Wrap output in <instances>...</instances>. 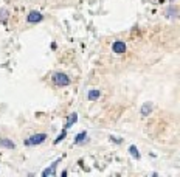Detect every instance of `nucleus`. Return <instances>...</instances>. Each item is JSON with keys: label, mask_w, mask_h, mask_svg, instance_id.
<instances>
[{"label": "nucleus", "mask_w": 180, "mask_h": 177, "mask_svg": "<svg viewBox=\"0 0 180 177\" xmlns=\"http://www.w3.org/2000/svg\"><path fill=\"white\" fill-rule=\"evenodd\" d=\"M51 81H53V84L55 86H58V87H67V86H70V78H68V75H65V73H62V72H56L55 75H53V78H51Z\"/></svg>", "instance_id": "obj_1"}, {"label": "nucleus", "mask_w": 180, "mask_h": 177, "mask_svg": "<svg viewBox=\"0 0 180 177\" xmlns=\"http://www.w3.org/2000/svg\"><path fill=\"white\" fill-rule=\"evenodd\" d=\"M47 140V134H34L31 135L30 138L23 140V145L25 146H36V145H41Z\"/></svg>", "instance_id": "obj_2"}, {"label": "nucleus", "mask_w": 180, "mask_h": 177, "mask_svg": "<svg viewBox=\"0 0 180 177\" xmlns=\"http://www.w3.org/2000/svg\"><path fill=\"white\" fill-rule=\"evenodd\" d=\"M112 50L117 54H123V53H126V44L123 40H115L113 45H112Z\"/></svg>", "instance_id": "obj_3"}, {"label": "nucleus", "mask_w": 180, "mask_h": 177, "mask_svg": "<svg viewBox=\"0 0 180 177\" xmlns=\"http://www.w3.org/2000/svg\"><path fill=\"white\" fill-rule=\"evenodd\" d=\"M42 19H44V16L41 14V12H37V11H31L30 14L27 16L28 23H37V22H41Z\"/></svg>", "instance_id": "obj_4"}, {"label": "nucleus", "mask_w": 180, "mask_h": 177, "mask_svg": "<svg viewBox=\"0 0 180 177\" xmlns=\"http://www.w3.org/2000/svg\"><path fill=\"white\" fill-rule=\"evenodd\" d=\"M59 162H61V158L56 160L55 163H51V166H50V168H47V169L42 171V175H44V177H47V175H56V166H58V163H59Z\"/></svg>", "instance_id": "obj_5"}, {"label": "nucleus", "mask_w": 180, "mask_h": 177, "mask_svg": "<svg viewBox=\"0 0 180 177\" xmlns=\"http://www.w3.org/2000/svg\"><path fill=\"white\" fill-rule=\"evenodd\" d=\"M101 97V90L99 89H92V90H88L87 92V100L88 101H95Z\"/></svg>", "instance_id": "obj_6"}, {"label": "nucleus", "mask_w": 180, "mask_h": 177, "mask_svg": "<svg viewBox=\"0 0 180 177\" xmlns=\"http://www.w3.org/2000/svg\"><path fill=\"white\" fill-rule=\"evenodd\" d=\"M0 148H5V149H14L16 143L9 140V138H0Z\"/></svg>", "instance_id": "obj_7"}, {"label": "nucleus", "mask_w": 180, "mask_h": 177, "mask_svg": "<svg viewBox=\"0 0 180 177\" xmlns=\"http://www.w3.org/2000/svg\"><path fill=\"white\" fill-rule=\"evenodd\" d=\"M76 121H78V114H70L68 115V120H67V123H65V126H64V129H70L75 123H76Z\"/></svg>", "instance_id": "obj_8"}, {"label": "nucleus", "mask_w": 180, "mask_h": 177, "mask_svg": "<svg viewBox=\"0 0 180 177\" xmlns=\"http://www.w3.org/2000/svg\"><path fill=\"white\" fill-rule=\"evenodd\" d=\"M87 140V132H79L78 135H76V137H75V145H82L84 141Z\"/></svg>", "instance_id": "obj_9"}, {"label": "nucleus", "mask_w": 180, "mask_h": 177, "mask_svg": "<svg viewBox=\"0 0 180 177\" xmlns=\"http://www.w3.org/2000/svg\"><path fill=\"white\" fill-rule=\"evenodd\" d=\"M151 112H152V104H151V103H145L143 107H141V115H143V117H148Z\"/></svg>", "instance_id": "obj_10"}, {"label": "nucleus", "mask_w": 180, "mask_h": 177, "mask_svg": "<svg viewBox=\"0 0 180 177\" xmlns=\"http://www.w3.org/2000/svg\"><path fill=\"white\" fill-rule=\"evenodd\" d=\"M8 16H9V12H8V9H5V8H2L0 9V22H6L8 20Z\"/></svg>", "instance_id": "obj_11"}, {"label": "nucleus", "mask_w": 180, "mask_h": 177, "mask_svg": "<svg viewBox=\"0 0 180 177\" xmlns=\"http://www.w3.org/2000/svg\"><path fill=\"white\" fill-rule=\"evenodd\" d=\"M129 152H131V155H132L134 158H137V160L140 158V151L137 149V146H134V145H132V146L129 148Z\"/></svg>", "instance_id": "obj_12"}, {"label": "nucleus", "mask_w": 180, "mask_h": 177, "mask_svg": "<svg viewBox=\"0 0 180 177\" xmlns=\"http://www.w3.org/2000/svg\"><path fill=\"white\" fill-rule=\"evenodd\" d=\"M65 137H67V129H64V131H62V132L58 135V138L55 140V145H59V143H61L64 138H65Z\"/></svg>", "instance_id": "obj_13"}, {"label": "nucleus", "mask_w": 180, "mask_h": 177, "mask_svg": "<svg viewBox=\"0 0 180 177\" xmlns=\"http://www.w3.org/2000/svg\"><path fill=\"white\" fill-rule=\"evenodd\" d=\"M110 140H112L113 143H117V145H120V143H121V138H117V137H110Z\"/></svg>", "instance_id": "obj_14"}]
</instances>
